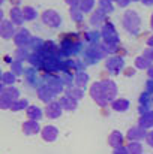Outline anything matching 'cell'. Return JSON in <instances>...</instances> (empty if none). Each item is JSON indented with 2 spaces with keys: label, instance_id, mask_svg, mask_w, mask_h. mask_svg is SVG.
Masks as SVG:
<instances>
[{
  "label": "cell",
  "instance_id": "obj_1",
  "mask_svg": "<svg viewBox=\"0 0 153 154\" xmlns=\"http://www.w3.org/2000/svg\"><path fill=\"white\" fill-rule=\"evenodd\" d=\"M123 27L129 32V33H134L137 35L140 32V26H141V20H140V15L132 11V9H128L125 14H123Z\"/></svg>",
  "mask_w": 153,
  "mask_h": 154
},
{
  "label": "cell",
  "instance_id": "obj_2",
  "mask_svg": "<svg viewBox=\"0 0 153 154\" xmlns=\"http://www.w3.org/2000/svg\"><path fill=\"white\" fill-rule=\"evenodd\" d=\"M20 99V90L15 87H3L0 94V108L2 109H11L12 103Z\"/></svg>",
  "mask_w": 153,
  "mask_h": 154
},
{
  "label": "cell",
  "instance_id": "obj_3",
  "mask_svg": "<svg viewBox=\"0 0 153 154\" xmlns=\"http://www.w3.org/2000/svg\"><path fill=\"white\" fill-rule=\"evenodd\" d=\"M41 18H42V23H44L45 26L51 27V29H57V27L62 26V17H60V14L56 12L54 9L44 11L42 15H41Z\"/></svg>",
  "mask_w": 153,
  "mask_h": 154
},
{
  "label": "cell",
  "instance_id": "obj_4",
  "mask_svg": "<svg viewBox=\"0 0 153 154\" xmlns=\"http://www.w3.org/2000/svg\"><path fill=\"white\" fill-rule=\"evenodd\" d=\"M89 93H90V97H92L95 102L98 103L99 106H107V105H108V100L105 99V94H104V90H102L101 81L93 82V84L90 85Z\"/></svg>",
  "mask_w": 153,
  "mask_h": 154
},
{
  "label": "cell",
  "instance_id": "obj_5",
  "mask_svg": "<svg viewBox=\"0 0 153 154\" xmlns=\"http://www.w3.org/2000/svg\"><path fill=\"white\" fill-rule=\"evenodd\" d=\"M102 84V90H104V94H105V99L108 100V102H114L116 99H117V85H116V82L114 81H111V79H102L101 81Z\"/></svg>",
  "mask_w": 153,
  "mask_h": 154
},
{
  "label": "cell",
  "instance_id": "obj_6",
  "mask_svg": "<svg viewBox=\"0 0 153 154\" xmlns=\"http://www.w3.org/2000/svg\"><path fill=\"white\" fill-rule=\"evenodd\" d=\"M32 42V35L27 29H18L15 36H14V44L18 48H26L27 45H30Z\"/></svg>",
  "mask_w": 153,
  "mask_h": 154
},
{
  "label": "cell",
  "instance_id": "obj_7",
  "mask_svg": "<svg viewBox=\"0 0 153 154\" xmlns=\"http://www.w3.org/2000/svg\"><path fill=\"white\" fill-rule=\"evenodd\" d=\"M17 30H15V24L11 20H2L0 23V36L3 39H14Z\"/></svg>",
  "mask_w": 153,
  "mask_h": 154
},
{
  "label": "cell",
  "instance_id": "obj_8",
  "mask_svg": "<svg viewBox=\"0 0 153 154\" xmlns=\"http://www.w3.org/2000/svg\"><path fill=\"white\" fill-rule=\"evenodd\" d=\"M102 38L107 44H117L119 41V36H117V32L114 29V26L111 23H105L104 27H102Z\"/></svg>",
  "mask_w": 153,
  "mask_h": 154
},
{
  "label": "cell",
  "instance_id": "obj_9",
  "mask_svg": "<svg viewBox=\"0 0 153 154\" xmlns=\"http://www.w3.org/2000/svg\"><path fill=\"white\" fill-rule=\"evenodd\" d=\"M44 112H45V115H47L48 118H51V120H56V118H59V117L62 115L63 108L60 106L59 100H53L51 103H48V105L45 106Z\"/></svg>",
  "mask_w": 153,
  "mask_h": 154
},
{
  "label": "cell",
  "instance_id": "obj_10",
  "mask_svg": "<svg viewBox=\"0 0 153 154\" xmlns=\"http://www.w3.org/2000/svg\"><path fill=\"white\" fill-rule=\"evenodd\" d=\"M54 96H56V93L51 90L48 85H44V87H39V88H38V97H39L42 102H45L47 105L53 102Z\"/></svg>",
  "mask_w": 153,
  "mask_h": 154
},
{
  "label": "cell",
  "instance_id": "obj_11",
  "mask_svg": "<svg viewBox=\"0 0 153 154\" xmlns=\"http://www.w3.org/2000/svg\"><path fill=\"white\" fill-rule=\"evenodd\" d=\"M9 20L15 24V26H21L26 20H24V14H23V9L21 8H12L9 11Z\"/></svg>",
  "mask_w": 153,
  "mask_h": 154
},
{
  "label": "cell",
  "instance_id": "obj_12",
  "mask_svg": "<svg viewBox=\"0 0 153 154\" xmlns=\"http://www.w3.org/2000/svg\"><path fill=\"white\" fill-rule=\"evenodd\" d=\"M39 130H41L39 121L27 120V121H24V124H23V132H24V135H36V133H39Z\"/></svg>",
  "mask_w": 153,
  "mask_h": 154
},
{
  "label": "cell",
  "instance_id": "obj_13",
  "mask_svg": "<svg viewBox=\"0 0 153 154\" xmlns=\"http://www.w3.org/2000/svg\"><path fill=\"white\" fill-rule=\"evenodd\" d=\"M126 136H128V139H129L131 142H137L138 139H143V138L147 136V135H146V130L138 126V127H131V129L128 130Z\"/></svg>",
  "mask_w": 153,
  "mask_h": 154
},
{
  "label": "cell",
  "instance_id": "obj_14",
  "mask_svg": "<svg viewBox=\"0 0 153 154\" xmlns=\"http://www.w3.org/2000/svg\"><path fill=\"white\" fill-rule=\"evenodd\" d=\"M26 114H27L29 120H35V121H39V120H42V117H44V111H42L39 106H36V105H30V106L26 109Z\"/></svg>",
  "mask_w": 153,
  "mask_h": 154
},
{
  "label": "cell",
  "instance_id": "obj_15",
  "mask_svg": "<svg viewBox=\"0 0 153 154\" xmlns=\"http://www.w3.org/2000/svg\"><path fill=\"white\" fill-rule=\"evenodd\" d=\"M60 106L65 109V111H75L77 109V106H78V100H75V99H72V97H69V96H62L60 97Z\"/></svg>",
  "mask_w": 153,
  "mask_h": 154
},
{
  "label": "cell",
  "instance_id": "obj_16",
  "mask_svg": "<svg viewBox=\"0 0 153 154\" xmlns=\"http://www.w3.org/2000/svg\"><path fill=\"white\" fill-rule=\"evenodd\" d=\"M57 135H59V130L56 126H45L42 129V138L47 141V142H53L57 139Z\"/></svg>",
  "mask_w": 153,
  "mask_h": 154
},
{
  "label": "cell",
  "instance_id": "obj_17",
  "mask_svg": "<svg viewBox=\"0 0 153 154\" xmlns=\"http://www.w3.org/2000/svg\"><path fill=\"white\" fill-rule=\"evenodd\" d=\"M105 66L111 72H119L122 69V66H123V58H120V57H110L107 60Z\"/></svg>",
  "mask_w": 153,
  "mask_h": 154
},
{
  "label": "cell",
  "instance_id": "obj_18",
  "mask_svg": "<svg viewBox=\"0 0 153 154\" xmlns=\"http://www.w3.org/2000/svg\"><path fill=\"white\" fill-rule=\"evenodd\" d=\"M129 106H131V102L128 99H123V97H120V99L117 97L114 102H111V108L116 112H125V111L129 109Z\"/></svg>",
  "mask_w": 153,
  "mask_h": 154
},
{
  "label": "cell",
  "instance_id": "obj_19",
  "mask_svg": "<svg viewBox=\"0 0 153 154\" xmlns=\"http://www.w3.org/2000/svg\"><path fill=\"white\" fill-rule=\"evenodd\" d=\"M138 126L143 127L144 130L153 127V111L147 112V114H143V115L140 117V120H138Z\"/></svg>",
  "mask_w": 153,
  "mask_h": 154
},
{
  "label": "cell",
  "instance_id": "obj_20",
  "mask_svg": "<svg viewBox=\"0 0 153 154\" xmlns=\"http://www.w3.org/2000/svg\"><path fill=\"white\" fill-rule=\"evenodd\" d=\"M122 141H123V135H122L120 132H117V130L111 132L110 136H108V144H110L111 147H114V148L122 147Z\"/></svg>",
  "mask_w": 153,
  "mask_h": 154
},
{
  "label": "cell",
  "instance_id": "obj_21",
  "mask_svg": "<svg viewBox=\"0 0 153 154\" xmlns=\"http://www.w3.org/2000/svg\"><path fill=\"white\" fill-rule=\"evenodd\" d=\"M105 18H107V15L99 11V9H96L95 12H92V15H90V24L92 26H101V24H105Z\"/></svg>",
  "mask_w": 153,
  "mask_h": 154
},
{
  "label": "cell",
  "instance_id": "obj_22",
  "mask_svg": "<svg viewBox=\"0 0 153 154\" xmlns=\"http://www.w3.org/2000/svg\"><path fill=\"white\" fill-rule=\"evenodd\" d=\"M98 9L102 11L105 15L114 12V3L111 0H98Z\"/></svg>",
  "mask_w": 153,
  "mask_h": 154
},
{
  "label": "cell",
  "instance_id": "obj_23",
  "mask_svg": "<svg viewBox=\"0 0 153 154\" xmlns=\"http://www.w3.org/2000/svg\"><path fill=\"white\" fill-rule=\"evenodd\" d=\"M152 64H153L152 61H150L149 58H146L144 55H138V57L135 58V67L140 69V70H144V69L147 70Z\"/></svg>",
  "mask_w": 153,
  "mask_h": 154
},
{
  "label": "cell",
  "instance_id": "obj_24",
  "mask_svg": "<svg viewBox=\"0 0 153 154\" xmlns=\"http://www.w3.org/2000/svg\"><path fill=\"white\" fill-rule=\"evenodd\" d=\"M15 78H17V75H15L12 70H6V72H3V73H2V84H3V85H9V87H11V85L17 81Z\"/></svg>",
  "mask_w": 153,
  "mask_h": 154
},
{
  "label": "cell",
  "instance_id": "obj_25",
  "mask_svg": "<svg viewBox=\"0 0 153 154\" xmlns=\"http://www.w3.org/2000/svg\"><path fill=\"white\" fill-rule=\"evenodd\" d=\"M65 94L66 96H69V97H72V99H75V100H80V99H83L84 97V91H83V88H80V87H77V88H68L66 91H65Z\"/></svg>",
  "mask_w": 153,
  "mask_h": 154
},
{
  "label": "cell",
  "instance_id": "obj_26",
  "mask_svg": "<svg viewBox=\"0 0 153 154\" xmlns=\"http://www.w3.org/2000/svg\"><path fill=\"white\" fill-rule=\"evenodd\" d=\"M23 14H24V20L26 21H33V20L38 18V12L32 6H24L23 8Z\"/></svg>",
  "mask_w": 153,
  "mask_h": 154
},
{
  "label": "cell",
  "instance_id": "obj_27",
  "mask_svg": "<svg viewBox=\"0 0 153 154\" xmlns=\"http://www.w3.org/2000/svg\"><path fill=\"white\" fill-rule=\"evenodd\" d=\"M87 82H89V75L86 72H78L75 75V84H77V87L84 88L87 85Z\"/></svg>",
  "mask_w": 153,
  "mask_h": 154
},
{
  "label": "cell",
  "instance_id": "obj_28",
  "mask_svg": "<svg viewBox=\"0 0 153 154\" xmlns=\"http://www.w3.org/2000/svg\"><path fill=\"white\" fill-rule=\"evenodd\" d=\"M30 105H29V100L27 99H18L17 102L12 103L11 106V111L12 112H18V111H23V109H27Z\"/></svg>",
  "mask_w": 153,
  "mask_h": 154
},
{
  "label": "cell",
  "instance_id": "obj_29",
  "mask_svg": "<svg viewBox=\"0 0 153 154\" xmlns=\"http://www.w3.org/2000/svg\"><path fill=\"white\" fill-rule=\"evenodd\" d=\"M95 5H96V2H95V0H81V3H80V6H78V8L83 11V14H89V12H92V11H93Z\"/></svg>",
  "mask_w": 153,
  "mask_h": 154
},
{
  "label": "cell",
  "instance_id": "obj_30",
  "mask_svg": "<svg viewBox=\"0 0 153 154\" xmlns=\"http://www.w3.org/2000/svg\"><path fill=\"white\" fill-rule=\"evenodd\" d=\"M69 15H71V18H72L74 21H77V23H80V21L83 20V17H84V14H83V11H81L80 8H69Z\"/></svg>",
  "mask_w": 153,
  "mask_h": 154
},
{
  "label": "cell",
  "instance_id": "obj_31",
  "mask_svg": "<svg viewBox=\"0 0 153 154\" xmlns=\"http://www.w3.org/2000/svg\"><path fill=\"white\" fill-rule=\"evenodd\" d=\"M128 150H129V154H141V144L140 142H131L129 144V147H128Z\"/></svg>",
  "mask_w": 153,
  "mask_h": 154
},
{
  "label": "cell",
  "instance_id": "obj_32",
  "mask_svg": "<svg viewBox=\"0 0 153 154\" xmlns=\"http://www.w3.org/2000/svg\"><path fill=\"white\" fill-rule=\"evenodd\" d=\"M15 55H17V61H21V60H29V57H30V54L26 51L24 48H18L17 52H15Z\"/></svg>",
  "mask_w": 153,
  "mask_h": 154
},
{
  "label": "cell",
  "instance_id": "obj_33",
  "mask_svg": "<svg viewBox=\"0 0 153 154\" xmlns=\"http://www.w3.org/2000/svg\"><path fill=\"white\" fill-rule=\"evenodd\" d=\"M48 87H50V88L54 91V93H56V94L62 91V82H60V81H57V79H53V81H50V82H48Z\"/></svg>",
  "mask_w": 153,
  "mask_h": 154
},
{
  "label": "cell",
  "instance_id": "obj_34",
  "mask_svg": "<svg viewBox=\"0 0 153 154\" xmlns=\"http://www.w3.org/2000/svg\"><path fill=\"white\" fill-rule=\"evenodd\" d=\"M12 67H14V73H15V75H21V73H23V69H21V63H20V61L12 63Z\"/></svg>",
  "mask_w": 153,
  "mask_h": 154
},
{
  "label": "cell",
  "instance_id": "obj_35",
  "mask_svg": "<svg viewBox=\"0 0 153 154\" xmlns=\"http://www.w3.org/2000/svg\"><path fill=\"white\" fill-rule=\"evenodd\" d=\"M143 55H144L146 58H149V60H150V61L153 63V48L147 47V48L144 50V52H143Z\"/></svg>",
  "mask_w": 153,
  "mask_h": 154
},
{
  "label": "cell",
  "instance_id": "obj_36",
  "mask_svg": "<svg viewBox=\"0 0 153 154\" xmlns=\"http://www.w3.org/2000/svg\"><path fill=\"white\" fill-rule=\"evenodd\" d=\"M65 3L69 5L71 8H78L80 3H81V0H65Z\"/></svg>",
  "mask_w": 153,
  "mask_h": 154
},
{
  "label": "cell",
  "instance_id": "obj_37",
  "mask_svg": "<svg viewBox=\"0 0 153 154\" xmlns=\"http://www.w3.org/2000/svg\"><path fill=\"white\" fill-rule=\"evenodd\" d=\"M116 3H117L120 8H126V6L131 3V0H116Z\"/></svg>",
  "mask_w": 153,
  "mask_h": 154
},
{
  "label": "cell",
  "instance_id": "obj_38",
  "mask_svg": "<svg viewBox=\"0 0 153 154\" xmlns=\"http://www.w3.org/2000/svg\"><path fill=\"white\" fill-rule=\"evenodd\" d=\"M114 154H129V150L128 148H123V147H119V148H116Z\"/></svg>",
  "mask_w": 153,
  "mask_h": 154
},
{
  "label": "cell",
  "instance_id": "obj_39",
  "mask_svg": "<svg viewBox=\"0 0 153 154\" xmlns=\"http://www.w3.org/2000/svg\"><path fill=\"white\" fill-rule=\"evenodd\" d=\"M146 138H147V142H149V145H152V147H153V130L150 132V133H149V135H147V136H146Z\"/></svg>",
  "mask_w": 153,
  "mask_h": 154
},
{
  "label": "cell",
  "instance_id": "obj_40",
  "mask_svg": "<svg viewBox=\"0 0 153 154\" xmlns=\"http://www.w3.org/2000/svg\"><path fill=\"white\" fill-rule=\"evenodd\" d=\"M146 44H147V47H150V48H153V35H152V36H149V38H147V42H146Z\"/></svg>",
  "mask_w": 153,
  "mask_h": 154
},
{
  "label": "cell",
  "instance_id": "obj_41",
  "mask_svg": "<svg viewBox=\"0 0 153 154\" xmlns=\"http://www.w3.org/2000/svg\"><path fill=\"white\" fill-rule=\"evenodd\" d=\"M147 76H149L150 79H153V64L149 67V69H147Z\"/></svg>",
  "mask_w": 153,
  "mask_h": 154
},
{
  "label": "cell",
  "instance_id": "obj_42",
  "mask_svg": "<svg viewBox=\"0 0 153 154\" xmlns=\"http://www.w3.org/2000/svg\"><path fill=\"white\" fill-rule=\"evenodd\" d=\"M141 2H143L146 6H152L153 5V0H141Z\"/></svg>",
  "mask_w": 153,
  "mask_h": 154
},
{
  "label": "cell",
  "instance_id": "obj_43",
  "mask_svg": "<svg viewBox=\"0 0 153 154\" xmlns=\"http://www.w3.org/2000/svg\"><path fill=\"white\" fill-rule=\"evenodd\" d=\"M150 29L153 30V14H152V17H150Z\"/></svg>",
  "mask_w": 153,
  "mask_h": 154
},
{
  "label": "cell",
  "instance_id": "obj_44",
  "mask_svg": "<svg viewBox=\"0 0 153 154\" xmlns=\"http://www.w3.org/2000/svg\"><path fill=\"white\" fill-rule=\"evenodd\" d=\"M3 2H5V0H0V5H3Z\"/></svg>",
  "mask_w": 153,
  "mask_h": 154
},
{
  "label": "cell",
  "instance_id": "obj_45",
  "mask_svg": "<svg viewBox=\"0 0 153 154\" xmlns=\"http://www.w3.org/2000/svg\"><path fill=\"white\" fill-rule=\"evenodd\" d=\"M131 2H141V0H131Z\"/></svg>",
  "mask_w": 153,
  "mask_h": 154
}]
</instances>
